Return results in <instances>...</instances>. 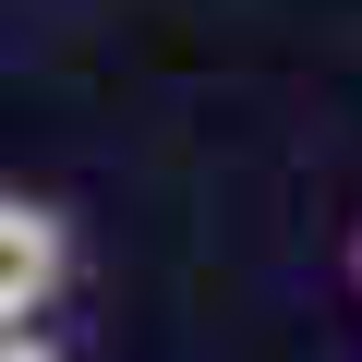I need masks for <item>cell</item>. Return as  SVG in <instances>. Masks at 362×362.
<instances>
[{
    "label": "cell",
    "mask_w": 362,
    "mask_h": 362,
    "mask_svg": "<svg viewBox=\"0 0 362 362\" xmlns=\"http://www.w3.org/2000/svg\"><path fill=\"white\" fill-rule=\"evenodd\" d=\"M350 278H362V230H350Z\"/></svg>",
    "instance_id": "3957f363"
},
{
    "label": "cell",
    "mask_w": 362,
    "mask_h": 362,
    "mask_svg": "<svg viewBox=\"0 0 362 362\" xmlns=\"http://www.w3.org/2000/svg\"><path fill=\"white\" fill-rule=\"evenodd\" d=\"M0 362H61V350L49 338H0Z\"/></svg>",
    "instance_id": "7a4b0ae2"
},
{
    "label": "cell",
    "mask_w": 362,
    "mask_h": 362,
    "mask_svg": "<svg viewBox=\"0 0 362 362\" xmlns=\"http://www.w3.org/2000/svg\"><path fill=\"white\" fill-rule=\"evenodd\" d=\"M73 290V218L49 194H0V326L37 338V314Z\"/></svg>",
    "instance_id": "6da1fadb"
}]
</instances>
